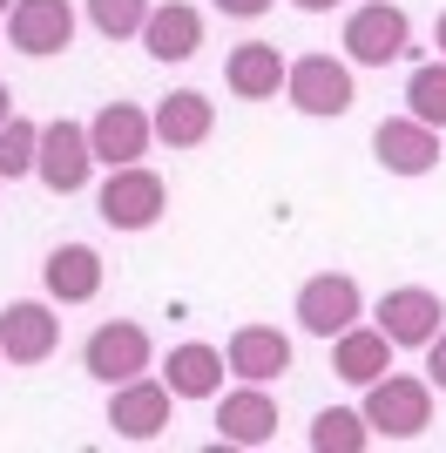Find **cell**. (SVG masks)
I'll return each mask as SVG.
<instances>
[{"instance_id": "obj_1", "label": "cell", "mask_w": 446, "mask_h": 453, "mask_svg": "<svg viewBox=\"0 0 446 453\" xmlns=\"http://www.w3.org/2000/svg\"><path fill=\"white\" fill-rule=\"evenodd\" d=\"M358 413H365L372 440H419L433 426V379H412V372L372 379Z\"/></svg>"}, {"instance_id": "obj_2", "label": "cell", "mask_w": 446, "mask_h": 453, "mask_svg": "<svg viewBox=\"0 0 446 453\" xmlns=\"http://www.w3.org/2000/svg\"><path fill=\"white\" fill-rule=\"evenodd\" d=\"M284 95H291V109L297 115H352L358 88H352V61H338V55H297L291 68H284Z\"/></svg>"}, {"instance_id": "obj_3", "label": "cell", "mask_w": 446, "mask_h": 453, "mask_svg": "<svg viewBox=\"0 0 446 453\" xmlns=\"http://www.w3.org/2000/svg\"><path fill=\"white\" fill-rule=\"evenodd\" d=\"M406 48H412L406 7H392V0H365V7L345 14V61H352V68H392Z\"/></svg>"}, {"instance_id": "obj_4", "label": "cell", "mask_w": 446, "mask_h": 453, "mask_svg": "<svg viewBox=\"0 0 446 453\" xmlns=\"http://www.w3.org/2000/svg\"><path fill=\"white\" fill-rule=\"evenodd\" d=\"M163 203H169V183L156 170H142V163L109 170V183H102V196H95V210H102V224H109V230H149V224H163Z\"/></svg>"}, {"instance_id": "obj_5", "label": "cell", "mask_w": 446, "mask_h": 453, "mask_svg": "<svg viewBox=\"0 0 446 453\" xmlns=\"http://www.w3.org/2000/svg\"><path fill=\"white\" fill-rule=\"evenodd\" d=\"M365 319V291H358V278H345V271H318V278L297 284V325L311 332V339H338L345 325Z\"/></svg>"}, {"instance_id": "obj_6", "label": "cell", "mask_w": 446, "mask_h": 453, "mask_svg": "<svg viewBox=\"0 0 446 453\" xmlns=\"http://www.w3.org/2000/svg\"><path fill=\"white\" fill-rule=\"evenodd\" d=\"M149 359H156V345H149V332L135 319H109L95 325L88 345H81V372L102 379V386H122V379L149 372Z\"/></svg>"}, {"instance_id": "obj_7", "label": "cell", "mask_w": 446, "mask_h": 453, "mask_svg": "<svg viewBox=\"0 0 446 453\" xmlns=\"http://www.w3.org/2000/svg\"><path fill=\"white\" fill-rule=\"evenodd\" d=\"M35 176L55 196H74V189H88L95 176V150H88V129L55 115V122H41V150H35Z\"/></svg>"}, {"instance_id": "obj_8", "label": "cell", "mask_w": 446, "mask_h": 453, "mask_svg": "<svg viewBox=\"0 0 446 453\" xmlns=\"http://www.w3.org/2000/svg\"><path fill=\"white\" fill-rule=\"evenodd\" d=\"M149 142H156V122H149L135 102H102L88 122V150L102 170H122V163H142Z\"/></svg>"}, {"instance_id": "obj_9", "label": "cell", "mask_w": 446, "mask_h": 453, "mask_svg": "<svg viewBox=\"0 0 446 453\" xmlns=\"http://www.w3.org/2000/svg\"><path fill=\"white\" fill-rule=\"evenodd\" d=\"M169 406H176V393H169L163 379H149V372L109 386V426H115L122 440H163Z\"/></svg>"}, {"instance_id": "obj_10", "label": "cell", "mask_w": 446, "mask_h": 453, "mask_svg": "<svg viewBox=\"0 0 446 453\" xmlns=\"http://www.w3.org/2000/svg\"><path fill=\"white\" fill-rule=\"evenodd\" d=\"M55 345H61L55 304L20 298V304L0 311V359H7V365H48V359H55Z\"/></svg>"}, {"instance_id": "obj_11", "label": "cell", "mask_w": 446, "mask_h": 453, "mask_svg": "<svg viewBox=\"0 0 446 453\" xmlns=\"http://www.w3.org/2000/svg\"><path fill=\"white\" fill-rule=\"evenodd\" d=\"M372 156H379L386 176H427L433 163H440V129L412 122V115H386V122L372 129Z\"/></svg>"}, {"instance_id": "obj_12", "label": "cell", "mask_w": 446, "mask_h": 453, "mask_svg": "<svg viewBox=\"0 0 446 453\" xmlns=\"http://www.w3.org/2000/svg\"><path fill=\"white\" fill-rule=\"evenodd\" d=\"M217 440L223 447H264L278 440V399L258 379H243L237 393H217Z\"/></svg>"}, {"instance_id": "obj_13", "label": "cell", "mask_w": 446, "mask_h": 453, "mask_svg": "<svg viewBox=\"0 0 446 453\" xmlns=\"http://www.w3.org/2000/svg\"><path fill=\"white\" fill-rule=\"evenodd\" d=\"M7 41L35 61L61 55L74 41V7L68 0H14V7H7Z\"/></svg>"}, {"instance_id": "obj_14", "label": "cell", "mask_w": 446, "mask_h": 453, "mask_svg": "<svg viewBox=\"0 0 446 453\" xmlns=\"http://www.w3.org/2000/svg\"><path fill=\"white\" fill-rule=\"evenodd\" d=\"M372 319H379V332H386L392 345H427L433 332H440L446 304H440V291H427V284H392Z\"/></svg>"}, {"instance_id": "obj_15", "label": "cell", "mask_w": 446, "mask_h": 453, "mask_svg": "<svg viewBox=\"0 0 446 453\" xmlns=\"http://www.w3.org/2000/svg\"><path fill=\"white\" fill-rule=\"evenodd\" d=\"M223 365H230L237 379L271 386V379L291 372V339H284L278 325H237V332H230V345H223Z\"/></svg>"}, {"instance_id": "obj_16", "label": "cell", "mask_w": 446, "mask_h": 453, "mask_svg": "<svg viewBox=\"0 0 446 453\" xmlns=\"http://www.w3.org/2000/svg\"><path fill=\"white\" fill-rule=\"evenodd\" d=\"M284 68H291V61H284L271 41H243V48H230V61H223V88L237 95V102H278Z\"/></svg>"}, {"instance_id": "obj_17", "label": "cell", "mask_w": 446, "mask_h": 453, "mask_svg": "<svg viewBox=\"0 0 446 453\" xmlns=\"http://www.w3.org/2000/svg\"><path fill=\"white\" fill-rule=\"evenodd\" d=\"M156 142H169V150H196V142H210V129H217V102H210L204 88H176L156 102Z\"/></svg>"}, {"instance_id": "obj_18", "label": "cell", "mask_w": 446, "mask_h": 453, "mask_svg": "<svg viewBox=\"0 0 446 453\" xmlns=\"http://www.w3.org/2000/svg\"><path fill=\"white\" fill-rule=\"evenodd\" d=\"M392 352H399V345H392L379 325H345L332 339V372L345 379V386H372V379L392 372Z\"/></svg>"}, {"instance_id": "obj_19", "label": "cell", "mask_w": 446, "mask_h": 453, "mask_svg": "<svg viewBox=\"0 0 446 453\" xmlns=\"http://www.w3.org/2000/svg\"><path fill=\"white\" fill-rule=\"evenodd\" d=\"M142 48H149V61H189L196 48H204V14H196L189 0H163V7H149Z\"/></svg>"}, {"instance_id": "obj_20", "label": "cell", "mask_w": 446, "mask_h": 453, "mask_svg": "<svg viewBox=\"0 0 446 453\" xmlns=\"http://www.w3.org/2000/svg\"><path fill=\"white\" fill-rule=\"evenodd\" d=\"M41 284H48L55 304H88L95 291H102V257H95V244H55L48 265H41Z\"/></svg>"}, {"instance_id": "obj_21", "label": "cell", "mask_w": 446, "mask_h": 453, "mask_svg": "<svg viewBox=\"0 0 446 453\" xmlns=\"http://www.w3.org/2000/svg\"><path fill=\"white\" fill-rule=\"evenodd\" d=\"M163 386H169L176 399H217V393H223V352H217V345H204V339L169 345Z\"/></svg>"}, {"instance_id": "obj_22", "label": "cell", "mask_w": 446, "mask_h": 453, "mask_svg": "<svg viewBox=\"0 0 446 453\" xmlns=\"http://www.w3.org/2000/svg\"><path fill=\"white\" fill-rule=\"evenodd\" d=\"M365 447H372V426L352 406H325L311 419V453H365Z\"/></svg>"}, {"instance_id": "obj_23", "label": "cell", "mask_w": 446, "mask_h": 453, "mask_svg": "<svg viewBox=\"0 0 446 453\" xmlns=\"http://www.w3.org/2000/svg\"><path fill=\"white\" fill-rule=\"evenodd\" d=\"M406 115L427 129H446V61H427L406 75Z\"/></svg>"}, {"instance_id": "obj_24", "label": "cell", "mask_w": 446, "mask_h": 453, "mask_svg": "<svg viewBox=\"0 0 446 453\" xmlns=\"http://www.w3.org/2000/svg\"><path fill=\"white\" fill-rule=\"evenodd\" d=\"M156 0H88V27L102 41H142V20Z\"/></svg>"}, {"instance_id": "obj_25", "label": "cell", "mask_w": 446, "mask_h": 453, "mask_svg": "<svg viewBox=\"0 0 446 453\" xmlns=\"http://www.w3.org/2000/svg\"><path fill=\"white\" fill-rule=\"evenodd\" d=\"M35 150H41V122H27V115H7V129H0V183L35 176Z\"/></svg>"}, {"instance_id": "obj_26", "label": "cell", "mask_w": 446, "mask_h": 453, "mask_svg": "<svg viewBox=\"0 0 446 453\" xmlns=\"http://www.w3.org/2000/svg\"><path fill=\"white\" fill-rule=\"evenodd\" d=\"M427 379H433V393H446V325L427 339Z\"/></svg>"}, {"instance_id": "obj_27", "label": "cell", "mask_w": 446, "mask_h": 453, "mask_svg": "<svg viewBox=\"0 0 446 453\" xmlns=\"http://www.w3.org/2000/svg\"><path fill=\"white\" fill-rule=\"evenodd\" d=\"M278 0H217V14H230V20H258V14H271Z\"/></svg>"}, {"instance_id": "obj_28", "label": "cell", "mask_w": 446, "mask_h": 453, "mask_svg": "<svg viewBox=\"0 0 446 453\" xmlns=\"http://www.w3.org/2000/svg\"><path fill=\"white\" fill-rule=\"evenodd\" d=\"M291 7H297V14H332L338 0H291Z\"/></svg>"}, {"instance_id": "obj_29", "label": "cell", "mask_w": 446, "mask_h": 453, "mask_svg": "<svg viewBox=\"0 0 446 453\" xmlns=\"http://www.w3.org/2000/svg\"><path fill=\"white\" fill-rule=\"evenodd\" d=\"M7 115H14V95H7V81H0V129H7Z\"/></svg>"}, {"instance_id": "obj_30", "label": "cell", "mask_w": 446, "mask_h": 453, "mask_svg": "<svg viewBox=\"0 0 446 453\" xmlns=\"http://www.w3.org/2000/svg\"><path fill=\"white\" fill-rule=\"evenodd\" d=\"M433 41H440V55H446V14H440V20H433Z\"/></svg>"}, {"instance_id": "obj_31", "label": "cell", "mask_w": 446, "mask_h": 453, "mask_svg": "<svg viewBox=\"0 0 446 453\" xmlns=\"http://www.w3.org/2000/svg\"><path fill=\"white\" fill-rule=\"evenodd\" d=\"M7 7H14V0H0V14H7Z\"/></svg>"}]
</instances>
